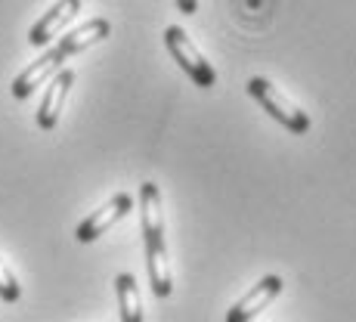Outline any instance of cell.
I'll return each instance as SVG.
<instances>
[{
  "instance_id": "obj_3",
  "label": "cell",
  "mask_w": 356,
  "mask_h": 322,
  "mask_svg": "<svg viewBox=\"0 0 356 322\" xmlns=\"http://www.w3.org/2000/svg\"><path fill=\"white\" fill-rule=\"evenodd\" d=\"M248 93L257 99V106L264 108L270 118H276L285 130H291V134H307V130H310V115H307L304 108L294 106V102L285 97L273 81L254 74V78L248 81Z\"/></svg>"
},
{
  "instance_id": "obj_1",
  "label": "cell",
  "mask_w": 356,
  "mask_h": 322,
  "mask_svg": "<svg viewBox=\"0 0 356 322\" xmlns=\"http://www.w3.org/2000/svg\"><path fill=\"white\" fill-rule=\"evenodd\" d=\"M108 31H112L108 19H90V22L78 25L74 31H68L50 53H44L38 63H31L16 81H13V97H16V99H29L34 93V87H40L44 81H50L56 72H63V63L68 56H74V53H81V50H87V47L99 44V40H106Z\"/></svg>"
},
{
  "instance_id": "obj_4",
  "label": "cell",
  "mask_w": 356,
  "mask_h": 322,
  "mask_svg": "<svg viewBox=\"0 0 356 322\" xmlns=\"http://www.w3.org/2000/svg\"><path fill=\"white\" fill-rule=\"evenodd\" d=\"M164 47L170 50V56L180 63V68L189 74V78L195 81V87H202V90H208V87L217 84V72L214 65L208 63V59L202 56V50L189 40V34L180 29V25H168L164 29Z\"/></svg>"
},
{
  "instance_id": "obj_9",
  "label": "cell",
  "mask_w": 356,
  "mask_h": 322,
  "mask_svg": "<svg viewBox=\"0 0 356 322\" xmlns=\"http://www.w3.org/2000/svg\"><path fill=\"white\" fill-rule=\"evenodd\" d=\"M115 291H118V307H121V322H143V300L136 279L130 273L115 276Z\"/></svg>"
},
{
  "instance_id": "obj_10",
  "label": "cell",
  "mask_w": 356,
  "mask_h": 322,
  "mask_svg": "<svg viewBox=\"0 0 356 322\" xmlns=\"http://www.w3.org/2000/svg\"><path fill=\"white\" fill-rule=\"evenodd\" d=\"M0 298L6 300V304H16L19 298H22V289H19L16 276L10 273V266L0 260Z\"/></svg>"
},
{
  "instance_id": "obj_11",
  "label": "cell",
  "mask_w": 356,
  "mask_h": 322,
  "mask_svg": "<svg viewBox=\"0 0 356 322\" xmlns=\"http://www.w3.org/2000/svg\"><path fill=\"white\" fill-rule=\"evenodd\" d=\"M177 10L186 13V16H193V13L198 10V0H177Z\"/></svg>"
},
{
  "instance_id": "obj_2",
  "label": "cell",
  "mask_w": 356,
  "mask_h": 322,
  "mask_svg": "<svg viewBox=\"0 0 356 322\" xmlns=\"http://www.w3.org/2000/svg\"><path fill=\"white\" fill-rule=\"evenodd\" d=\"M140 220H143V245H146V266L149 282H152L155 298H168L174 291L168 264V245H164V211H161V193L155 183L140 186Z\"/></svg>"
},
{
  "instance_id": "obj_6",
  "label": "cell",
  "mask_w": 356,
  "mask_h": 322,
  "mask_svg": "<svg viewBox=\"0 0 356 322\" xmlns=\"http://www.w3.org/2000/svg\"><path fill=\"white\" fill-rule=\"evenodd\" d=\"M285 289V282H282V276H276V273H270V276H264L260 282L251 289L248 294H245L242 300H236V304L229 307V313H227V322H251L257 316V313H264L266 307L273 304V300L282 294Z\"/></svg>"
},
{
  "instance_id": "obj_7",
  "label": "cell",
  "mask_w": 356,
  "mask_h": 322,
  "mask_svg": "<svg viewBox=\"0 0 356 322\" xmlns=\"http://www.w3.org/2000/svg\"><path fill=\"white\" fill-rule=\"evenodd\" d=\"M74 84V72L72 68H63L50 78V87H47V97L38 108V127L40 130H53L59 124V115H63V106H65V97Z\"/></svg>"
},
{
  "instance_id": "obj_8",
  "label": "cell",
  "mask_w": 356,
  "mask_h": 322,
  "mask_svg": "<svg viewBox=\"0 0 356 322\" xmlns=\"http://www.w3.org/2000/svg\"><path fill=\"white\" fill-rule=\"evenodd\" d=\"M81 13V0H56V3L50 6V10L44 13V16L34 22V29L29 31V44L31 47H44L53 40V34L63 29L65 22H72L74 16Z\"/></svg>"
},
{
  "instance_id": "obj_5",
  "label": "cell",
  "mask_w": 356,
  "mask_h": 322,
  "mask_svg": "<svg viewBox=\"0 0 356 322\" xmlns=\"http://www.w3.org/2000/svg\"><path fill=\"white\" fill-rule=\"evenodd\" d=\"M130 211H134V195H130V193L112 195L99 211H93L87 220L78 223V230H74V239H78V242H84V245L93 242V239H99L106 230H112V226L118 223L121 217H127Z\"/></svg>"
}]
</instances>
